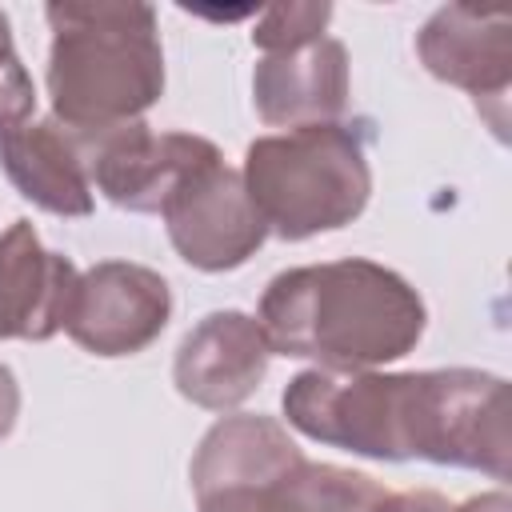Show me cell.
<instances>
[{
  "mask_svg": "<svg viewBox=\"0 0 512 512\" xmlns=\"http://www.w3.org/2000/svg\"><path fill=\"white\" fill-rule=\"evenodd\" d=\"M288 428L364 460H432L508 480V384L480 368L296 372L280 396Z\"/></svg>",
  "mask_w": 512,
  "mask_h": 512,
  "instance_id": "1",
  "label": "cell"
},
{
  "mask_svg": "<svg viewBox=\"0 0 512 512\" xmlns=\"http://www.w3.org/2000/svg\"><path fill=\"white\" fill-rule=\"evenodd\" d=\"M256 324L276 356L364 372L404 360L424 336L428 308L400 272L348 256L276 272L256 304Z\"/></svg>",
  "mask_w": 512,
  "mask_h": 512,
  "instance_id": "2",
  "label": "cell"
},
{
  "mask_svg": "<svg viewBox=\"0 0 512 512\" xmlns=\"http://www.w3.org/2000/svg\"><path fill=\"white\" fill-rule=\"evenodd\" d=\"M44 16L52 24L48 100L64 132L92 136L132 124L164 96V48L148 4L56 0Z\"/></svg>",
  "mask_w": 512,
  "mask_h": 512,
  "instance_id": "3",
  "label": "cell"
},
{
  "mask_svg": "<svg viewBox=\"0 0 512 512\" xmlns=\"http://www.w3.org/2000/svg\"><path fill=\"white\" fill-rule=\"evenodd\" d=\"M196 512H368L384 488L356 468L300 452L272 416L216 420L188 468Z\"/></svg>",
  "mask_w": 512,
  "mask_h": 512,
  "instance_id": "4",
  "label": "cell"
},
{
  "mask_svg": "<svg viewBox=\"0 0 512 512\" xmlns=\"http://www.w3.org/2000/svg\"><path fill=\"white\" fill-rule=\"evenodd\" d=\"M240 180L264 228L280 240L348 228L372 196L364 136L340 120L252 140Z\"/></svg>",
  "mask_w": 512,
  "mask_h": 512,
  "instance_id": "5",
  "label": "cell"
},
{
  "mask_svg": "<svg viewBox=\"0 0 512 512\" xmlns=\"http://www.w3.org/2000/svg\"><path fill=\"white\" fill-rule=\"evenodd\" d=\"M92 188L124 212H160L168 196L220 148L192 132H152L144 120L76 136Z\"/></svg>",
  "mask_w": 512,
  "mask_h": 512,
  "instance_id": "6",
  "label": "cell"
},
{
  "mask_svg": "<svg viewBox=\"0 0 512 512\" xmlns=\"http://www.w3.org/2000/svg\"><path fill=\"white\" fill-rule=\"evenodd\" d=\"M168 240L176 256L200 272H232L248 264L268 228L248 200L240 172L224 164V156L200 164L160 208Z\"/></svg>",
  "mask_w": 512,
  "mask_h": 512,
  "instance_id": "7",
  "label": "cell"
},
{
  "mask_svg": "<svg viewBox=\"0 0 512 512\" xmlns=\"http://www.w3.org/2000/svg\"><path fill=\"white\" fill-rule=\"evenodd\" d=\"M172 320V288L156 268L132 264V260H100L88 272H80L72 312H68V336L104 360L136 356Z\"/></svg>",
  "mask_w": 512,
  "mask_h": 512,
  "instance_id": "8",
  "label": "cell"
},
{
  "mask_svg": "<svg viewBox=\"0 0 512 512\" xmlns=\"http://www.w3.org/2000/svg\"><path fill=\"white\" fill-rule=\"evenodd\" d=\"M416 56L428 76L468 92L476 108L488 100L504 120L508 88H512V20L508 12L444 4L416 32Z\"/></svg>",
  "mask_w": 512,
  "mask_h": 512,
  "instance_id": "9",
  "label": "cell"
},
{
  "mask_svg": "<svg viewBox=\"0 0 512 512\" xmlns=\"http://www.w3.org/2000/svg\"><path fill=\"white\" fill-rule=\"evenodd\" d=\"M268 340L256 316L240 308H220L196 320V328L180 340L172 360V384L184 400L208 412L240 408L268 372Z\"/></svg>",
  "mask_w": 512,
  "mask_h": 512,
  "instance_id": "10",
  "label": "cell"
},
{
  "mask_svg": "<svg viewBox=\"0 0 512 512\" xmlns=\"http://www.w3.org/2000/svg\"><path fill=\"white\" fill-rule=\"evenodd\" d=\"M80 272L40 244L32 220L0 232V340H52L72 312Z\"/></svg>",
  "mask_w": 512,
  "mask_h": 512,
  "instance_id": "11",
  "label": "cell"
},
{
  "mask_svg": "<svg viewBox=\"0 0 512 512\" xmlns=\"http://www.w3.org/2000/svg\"><path fill=\"white\" fill-rule=\"evenodd\" d=\"M252 104L272 128L336 124L348 108V48L320 36L304 48L264 56L252 72Z\"/></svg>",
  "mask_w": 512,
  "mask_h": 512,
  "instance_id": "12",
  "label": "cell"
},
{
  "mask_svg": "<svg viewBox=\"0 0 512 512\" xmlns=\"http://www.w3.org/2000/svg\"><path fill=\"white\" fill-rule=\"evenodd\" d=\"M0 168L12 188L40 212L80 220L92 216V180L76 136L56 120H28L0 136Z\"/></svg>",
  "mask_w": 512,
  "mask_h": 512,
  "instance_id": "13",
  "label": "cell"
},
{
  "mask_svg": "<svg viewBox=\"0 0 512 512\" xmlns=\"http://www.w3.org/2000/svg\"><path fill=\"white\" fill-rule=\"evenodd\" d=\"M328 20H332V4H272L252 24V44L264 56L292 52V48L320 40Z\"/></svg>",
  "mask_w": 512,
  "mask_h": 512,
  "instance_id": "14",
  "label": "cell"
},
{
  "mask_svg": "<svg viewBox=\"0 0 512 512\" xmlns=\"http://www.w3.org/2000/svg\"><path fill=\"white\" fill-rule=\"evenodd\" d=\"M36 108V84L24 68V60L16 56V44L0 48V136L28 124Z\"/></svg>",
  "mask_w": 512,
  "mask_h": 512,
  "instance_id": "15",
  "label": "cell"
},
{
  "mask_svg": "<svg viewBox=\"0 0 512 512\" xmlns=\"http://www.w3.org/2000/svg\"><path fill=\"white\" fill-rule=\"evenodd\" d=\"M368 512H452V504L432 488H412V492H384Z\"/></svg>",
  "mask_w": 512,
  "mask_h": 512,
  "instance_id": "16",
  "label": "cell"
},
{
  "mask_svg": "<svg viewBox=\"0 0 512 512\" xmlns=\"http://www.w3.org/2000/svg\"><path fill=\"white\" fill-rule=\"evenodd\" d=\"M16 416H20V384H16L12 368H8V364H0V440H8V436H12Z\"/></svg>",
  "mask_w": 512,
  "mask_h": 512,
  "instance_id": "17",
  "label": "cell"
},
{
  "mask_svg": "<svg viewBox=\"0 0 512 512\" xmlns=\"http://www.w3.org/2000/svg\"><path fill=\"white\" fill-rule=\"evenodd\" d=\"M452 512H512V500H508V492H484V496L464 500V504L452 508Z\"/></svg>",
  "mask_w": 512,
  "mask_h": 512,
  "instance_id": "18",
  "label": "cell"
},
{
  "mask_svg": "<svg viewBox=\"0 0 512 512\" xmlns=\"http://www.w3.org/2000/svg\"><path fill=\"white\" fill-rule=\"evenodd\" d=\"M12 44V24H8V16L0 12V48H8Z\"/></svg>",
  "mask_w": 512,
  "mask_h": 512,
  "instance_id": "19",
  "label": "cell"
}]
</instances>
